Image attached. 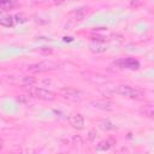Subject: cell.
Returning <instances> with one entry per match:
<instances>
[{
    "label": "cell",
    "instance_id": "6da1fadb",
    "mask_svg": "<svg viewBox=\"0 0 154 154\" xmlns=\"http://www.w3.org/2000/svg\"><path fill=\"white\" fill-rule=\"evenodd\" d=\"M114 91L120 95V96H124V97H128V99H141L142 97V91L138 90L137 88H134L131 85H128V84H119L114 88Z\"/></svg>",
    "mask_w": 154,
    "mask_h": 154
},
{
    "label": "cell",
    "instance_id": "7a4b0ae2",
    "mask_svg": "<svg viewBox=\"0 0 154 154\" xmlns=\"http://www.w3.org/2000/svg\"><path fill=\"white\" fill-rule=\"evenodd\" d=\"M59 67V65L52 60H43L40 63H35V64H30L28 66V71L29 72H35V73H41V72H47V71H54Z\"/></svg>",
    "mask_w": 154,
    "mask_h": 154
},
{
    "label": "cell",
    "instance_id": "3957f363",
    "mask_svg": "<svg viewBox=\"0 0 154 154\" xmlns=\"http://www.w3.org/2000/svg\"><path fill=\"white\" fill-rule=\"evenodd\" d=\"M26 87H28L29 94L34 97H37L43 101H53L55 99V94L48 89L38 88V87H34V85H26Z\"/></svg>",
    "mask_w": 154,
    "mask_h": 154
},
{
    "label": "cell",
    "instance_id": "277c9868",
    "mask_svg": "<svg viewBox=\"0 0 154 154\" xmlns=\"http://www.w3.org/2000/svg\"><path fill=\"white\" fill-rule=\"evenodd\" d=\"M59 95L61 97H64L65 100L72 101V102H77L81 101L83 99V91L77 89V88H71V87H64L59 89Z\"/></svg>",
    "mask_w": 154,
    "mask_h": 154
},
{
    "label": "cell",
    "instance_id": "5b68a950",
    "mask_svg": "<svg viewBox=\"0 0 154 154\" xmlns=\"http://www.w3.org/2000/svg\"><path fill=\"white\" fill-rule=\"evenodd\" d=\"M89 105L93 108L100 109V111H113L114 109V103L111 102L109 100H105V99H99V100H93L89 102Z\"/></svg>",
    "mask_w": 154,
    "mask_h": 154
},
{
    "label": "cell",
    "instance_id": "8992f818",
    "mask_svg": "<svg viewBox=\"0 0 154 154\" xmlns=\"http://www.w3.org/2000/svg\"><path fill=\"white\" fill-rule=\"evenodd\" d=\"M69 123H70V125L73 129H77V130H82L84 128V118L79 113H76V114L70 116L69 117Z\"/></svg>",
    "mask_w": 154,
    "mask_h": 154
},
{
    "label": "cell",
    "instance_id": "52a82bcc",
    "mask_svg": "<svg viewBox=\"0 0 154 154\" xmlns=\"http://www.w3.org/2000/svg\"><path fill=\"white\" fill-rule=\"evenodd\" d=\"M88 13V8L87 7H79V8H75L73 11H71L69 13V18L71 20H82Z\"/></svg>",
    "mask_w": 154,
    "mask_h": 154
},
{
    "label": "cell",
    "instance_id": "ba28073f",
    "mask_svg": "<svg viewBox=\"0 0 154 154\" xmlns=\"http://www.w3.org/2000/svg\"><path fill=\"white\" fill-rule=\"evenodd\" d=\"M118 64H120L122 67H126L130 70H137L140 67V63L134 58H126L122 61H118Z\"/></svg>",
    "mask_w": 154,
    "mask_h": 154
},
{
    "label": "cell",
    "instance_id": "9c48e42d",
    "mask_svg": "<svg viewBox=\"0 0 154 154\" xmlns=\"http://www.w3.org/2000/svg\"><path fill=\"white\" fill-rule=\"evenodd\" d=\"M140 114L147 118H154V105H144L138 109Z\"/></svg>",
    "mask_w": 154,
    "mask_h": 154
},
{
    "label": "cell",
    "instance_id": "30bf717a",
    "mask_svg": "<svg viewBox=\"0 0 154 154\" xmlns=\"http://www.w3.org/2000/svg\"><path fill=\"white\" fill-rule=\"evenodd\" d=\"M97 125H99V128H100L101 130H103V131H111V130L114 129L113 123H112L111 120H108V119H101V120H99Z\"/></svg>",
    "mask_w": 154,
    "mask_h": 154
},
{
    "label": "cell",
    "instance_id": "8fae6325",
    "mask_svg": "<svg viewBox=\"0 0 154 154\" xmlns=\"http://www.w3.org/2000/svg\"><path fill=\"white\" fill-rule=\"evenodd\" d=\"M0 24L5 28H10V26H13L14 19L11 16H1L0 17Z\"/></svg>",
    "mask_w": 154,
    "mask_h": 154
},
{
    "label": "cell",
    "instance_id": "7c38bea8",
    "mask_svg": "<svg viewBox=\"0 0 154 154\" xmlns=\"http://www.w3.org/2000/svg\"><path fill=\"white\" fill-rule=\"evenodd\" d=\"M16 5V1L14 0H0V7L2 11H7V10H11Z\"/></svg>",
    "mask_w": 154,
    "mask_h": 154
},
{
    "label": "cell",
    "instance_id": "4fadbf2b",
    "mask_svg": "<svg viewBox=\"0 0 154 154\" xmlns=\"http://www.w3.org/2000/svg\"><path fill=\"white\" fill-rule=\"evenodd\" d=\"M89 49L93 52V53H103L107 48L103 46V45H100V43H91L89 46Z\"/></svg>",
    "mask_w": 154,
    "mask_h": 154
},
{
    "label": "cell",
    "instance_id": "5bb4252c",
    "mask_svg": "<svg viewBox=\"0 0 154 154\" xmlns=\"http://www.w3.org/2000/svg\"><path fill=\"white\" fill-rule=\"evenodd\" d=\"M111 142L109 141H101V142H99L97 144H96V150H99V152H106V150H108L109 148H111Z\"/></svg>",
    "mask_w": 154,
    "mask_h": 154
},
{
    "label": "cell",
    "instance_id": "9a60e30c",
    "mask_svg": "<svg viewBox=\"0 0 154 154\" xmlns=\"http://www.w3.org/2000/svg\"><path fill=\"white\" fill-rule=\"evenodd\" d=\"M22 81H23V83H24L25 85H34V84H35V82H36V81H35V78H34V77H31V76H24Z\"/></svg>",
    "mask_w": 154,
    "mask_h": 154
},
{
    "label": "cell",
    "instance_id": "2e32d148",
    "mask_svg": "<svg viewBox=\"0 0 154 154\" xmlns=\"http://www.w3.org/2000/svg\"><path fill=\"white\" fill-rule=\"evenodd\" d=\"M130 6L134 7V8H138L141 7L143 4H144V0H130Z\"/></svg>",
    "mask_w": 154,
    "mask_h": 154
},
{
    "label": "cell",
    "instance_id": "e0dca14e",
    "mask_svg": "<svg viewBox=\"0 0 154 154\" xmlns=\"http://www.w3.org/2000/svg\"><path fill=\"white\" fill-rule=\"evenodd\" d=\"M72 143L81 146V144H83V140H82V137H81L79 135H75V136L72 137Z\"/></svg>",
    "mask_w": 154,
    "mask_h": 154
},
{
    "label": "cell",
    "instance_id": "ac0fdd59",
    "mask_svg": "<svg viewBox=\"0 0 154 154\" xmlns=\"http://www.w3.org/2000/svg\"><path fill=\"white\" fill-rule=\"evenodd\" d=\"M88 138H89V141H94L96 138V131L95 130H90L89 135H88Z\"/></svg>",
    "mask_w": 154,
    "mask_h": 154
},
{
    "label": "cell",
    "instance_id": "d6986e66",
    "mask_svg": "<svg viewBox=\"0 0 154 154\" xmlns=\"http://www.w3.org/2000/svg\"><path fill=\"white\" fill-rule=\"evenodd\" d=\"M17 100H18L19 102H25V101H26V96H24V95H19V96L17 97Z\"/></svg>",
    "mask_w": 154,
    "mask_h": 154
},
{
    "label": "cell",
    "instance_id": "ffe728a7",
    "mask_svg": "<svg viewBox=\"0 0 154 154\" xmlns=\"http://www.w3.org/2000/svg\"><path fill=\"white\" fill-rule=\"evenodd\" d=\"M53 1H54V4H55V5H60V4L65 2V0H53Z\"/></svg>",
    "mask_w": 154,
    "mask_h": 154
}]
</instances>
